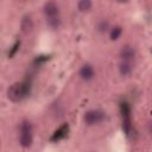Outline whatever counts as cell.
Listing matches in <instances>:
<instances>
[{
    "label": "cell",
    "instance_id": "ba28073f",
    "mask_svg": "<svg viewBox=\"0 0 152 152\" xmlns=\"http://www.w3.org/2000/svg\"><path fill=\"white\" fill-rule=\"evenodd\" d=\"M133 71V64L129 61H122L119 64V72L121 76H129Z\"/></svg>",
    "mask_w": 152,
    "mask_h": 152
},
{
    "label": "cell",
    "instance_id": "8992f818",
    "mask_svg": "<svg viewBox=\"0 0 152 152\" xmlns=\"http://www.w3.org/2000/svg\"><path fill=\"white\" fill-rule=\"evenodd\" d=\"M135 55H137L135 49L133 46H131V45L122 46L120 52H119V56H120V58L122 61H129V62H132L135 58Z\"/></svg>",
    "mask_w": 152,
    "mask_h": 152
},
{
    "label": "cell",
    "instance_id": "2e32d148",
    "mask_svg": "<svg viewBox=\"0 0 152 152\" xmlns=\"http://www.w3.org/2000/svg\"><path fill=\"white\" fill-rule=\"evenodd\" d=\"M0 145H1V141H0Z\"/></svg>",
    "mask_w": 152,
    "mask_h": 152
},
{
    "label": "cell",
    "instance_id": "9a60e30c",
    "mask_svg": "<svg viewBox=\"0 0 152 152\" xmlns=\"http://www.w3.org/2000/svg\"><path fill=\"white\" fill-rule=\"evenodd\" d=\"M119 4H126V2H128L129 0H116Z\"/></svg>",
    "mask_w": 152,
    "mask_h": 152
},
{
    "label": "cell",
    "instance_id": "5bb4252c",
    "mask_svg": "<svg viewBox=\"0 0 152 152\" xmlns=\"http://www.w3.org/2000/svg\"><path fill=\"white\" fill-rule=\"evenodd\" d=\"M19 45H20V42H17V43H15V45L13 46L12 51L10 52V56H11V57H12V56H13V55L15 53V51H17V50H18V48H19Z\"/></svg>",
    "mask_w": 152,
    "mask_h": 152
},
{
    "label": "cell",
    "instance_id": "52a82bcc",
    "mask_svg": "<svg viewBox=\"0 0 152 152\" xmlns=\"http://www.w3.org/2000/svg\"><path fill=\"white\" fill-rule=\"evenodd\" d=\"M34 28V23L32 20V18L30 15H25L23 17L21 21H20V30L24 34H28L33 31Z\"/></svg>",
    "mask_w": 152,
    "mask_h": 152
},
{
    "label": "cell",
    "instance_id": "4fadbf2b",
    "mask_svg": "<svg viewBox=\"0 0 152 152\" xmlns=\"http://www.w3.org/2000/svg\"><path fill=\"white\" fill-rule=\"evenodd\" d=\"M110 28V26H109V23L107 21V20H100L99 23H97V25H96V30L99 31V32H101V33H104V32H107L108 30Z\"/></svg>",
    "mask_w": 152,
    "mask_h": 152
},
{
    "label": "cell",
    "instance_id": "8fae6325",
    "mask_svg": "<svg viewBox=\"0 0 152 152\" xmlns=\"http://www.w3.org/2000/svg\"><path fill=\"white\" fill-rule=\"evenodd\" d=\"M122 32H124V30H122V27L119 26V25L112 27L110 31H109V38H110V40H118V39L121 37Z\"/></svg>",
    "mask_w": 152,
    "mask_h": 152
},
{
    "label": "cell",
    "instance_id": "30bf717a",
    "mask_svg": "<svg viewBox=\"0 0 152 152\" xmlns=\"http://www.w3.org/2000/svg\"><path fill=\"white\" fill-rule=\"evenodd\" d=\"M91 7H93L91 0H78L77 1V10L82 13H86V12L90 11Z\"/></svg>",
    "mask_w": 152,
    "mask_h": 152
},
{
    "label": "cell",
    "instance_id": "7c38bea8",
    "mask_svg": "<svg viewBox=\"0 0 152 152\" xmlns=\"http://www.w3.org/2000/svg\"><path fill=\"white\" fill-rule=\"evenodd\" d=\"M46 23H48V26H49L50 28H52V30H57V28H59L61 25H62V20H61V18H59V15H58V17L48 18V19H46Z\"/></svg>",
    "mask_w": 152,
    "mask_h": 152
},
{
    "label": "cell",
    "instance_id": "277c9868",
    "mask_svg": "<svg viewBox=\"0 0 152 152\" xmlns=\"http://www.w3.org/2000/svg\"><path fill=\"white\" fill-rule=\"evenodd\" d=\"M78 75H80V77H81L83 81L87 82V81H90V80L94 78V76H95V70H94V68H93L91 64L86 63V64H83V65L80 68Z\"/></svg>",
    "mask_w": 152,
    "mask_h": 152
},
{
    "label": "cell",
    "instance_id": "9c48e42d",
    "mask_svg": "<svg viewBox=\"0 0 152 152\" xmlns=\"http://www.w3.org/2000/svg\"><path fill=\"white\" fill-rule=\"evenodd\" d=\"M68 129H69V126L65 124V125H63V126H61L55 133H53V135H52V138H51V140L52 141H56V140H61V139H63L65 135H66V133H68Z\"/></svg>",
    "mask_w": 152,
    "mask_h": 152
},
{
    "label": "cell",
    "instance_id": "6da1fadb",
    "mask_svg": "<svg viewBox=\"0 0 152 152\" xmlns=\"http://www.w3.org/2000/svg\"><path fill=\"white\" fill-rule=\"evenodd\" d=\"M30 89H31V84L27 81L20 83L19 82L13 83L7 89V97L12 102H19L30 94Z\"/></svg>",
    "mask_w": 152,
    "mask_h": 152
},
{
    "label": "cell",
    "instance_id": "3957f363",
    "mask_svg": "<svg viewBox=\"0 0 152 152\" xmlns=\"http://www.w3.org/2000/svg\"><path fill=\"white\" fill-rule=\"evenodd\" d=\"M106 119V113L100 109H90L87 110L83 115V121L87 126H94L101 124Z\"/></svg>",
    "mask_w": 152,
    "mask_h": 152
},
{
    "label": "cell",
    "instance_id": "7a4b0ae2",
    "mask_svg": "<svg viewBox=\"0 0 152 152\" xmlns=\"http://www.w3.org/2000/svg\"><path fill=\"white\" fill-rule=\"evenodd\" d=\"M32 124L27 120L23 121L20 125V135H19V144L21 147L27 148L32 145L33 142V137H32Z\"/></svg>",
    "mask_w": 152,
    "mask_h": 152
},
{
    "label": "cell",
    "instance_id": "5b68a950",
    "mask_svg": "<svg viewBox=\"0 0 152 152\" xmlns=\"http://www.w3.org/2000/svg\"><path fill=\"white\" fill-rule=\"evenodd\" d=\"M44 14L46 18H52V17H58L59 15V6L55 1H49L44 5Z\"/></svg>",
    "mask_w": 152,
    "mask_h": 152
}]
</instances>
